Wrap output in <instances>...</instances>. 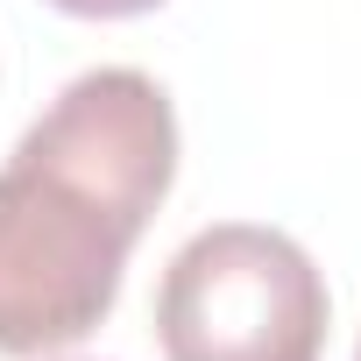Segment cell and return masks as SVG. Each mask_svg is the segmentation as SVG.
<instances>
[{
	"mask_svg": "<svg viewBox=\"0 0 361 361\" xmlns=\"http://www.w3.org/2000/svg\"><path fill=\"white\" fill-rule=\"evenodd\" d=\"M177 114L149 71L71 78L0 170V354L78 347L121 298V269L170 199Z\"/></svg>",
	"mask_w": 361,
	"mask_h": 361,
	"instance_id": "cell-1",
	"label": "cell"
},
{
	"mask_svg": "<svg viewBox=\"0 0 361 361\" xmlns=\"http://www.w3.org/2000/svg\"><path fill=\"white\" fill-rule=\"evenodd\" d=\"M326 319L319 262L255 220L192 234L156 283L163 361H319Z\"/></svg>",
	"mask_w": 361,
	"mask_h": 361,
	"instance_id": "cell-2",
	"label": "cell"
},
{
	"mask_svg": "<svg viewBox=\"0 0 361 361\" xmlns=\"http://www.w3.org/2000/svg\"><path fill=\"white\" fill-rule=\"evenodd\" d=\"M50 8H64V15H85V22H128V15H149V8H163V0H50Z\"/></svg>",
	"mask_w": 361,
	"mask_h": 361,
	"instance_id": "cell-3",
	"label": "cell"
},
{
	"mask_svg": "<svg viewBox=\"0 0 361 361\" xmlns=\"http://www.w3.org/2000/svg\"><path fill=\"white\" fill-rule=\"evenodd\" d=\"M354 361H361V354H354Z\"/></svg>",
	"mask_w": 361,
	"mask_h": 361,
	"instance_id": "cell-4",
	"label": "cell"
}]
</instances>
